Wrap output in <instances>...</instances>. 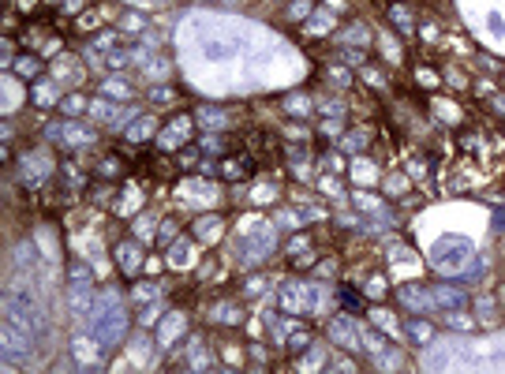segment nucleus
Returning a JSON list of instances; mask_svg holds the SVG:
<instances>
[{"instance_id": "nucleus-25", "label": "nucleus", "mask_w": 505, "mask_h": 374, "mask_svg": "<svg viewBox=\"0 0 505 374\" xmlns=\"http://www.w3.org/2000/svg\"><path fill=\"white\" fill-rule=\"evenodd\" d=\"M289 12H292V19H300V15H307V12H311V4H292Z\"/></svg>"}, {"instance_id": "nucleus-18", "label": "nucleus", "mask_w": 505, "mask_h": 374, "mask_svg": "<svg viewBox=\"0 0 505 374\" xmlns=\"http://www.w3.org/2000/svg\"><path fill=\"white\" fill-rule=\"evenodd\" d=\"M34 102H38V105H53V102H57V94H53V86L38 83V94H34Z\"/></svg>"}, {"instance_id": "nucleus-9", "label": "nucleus", "mask_w": 505, "mask_h": 374, "mask_svg": "<svg viewBox=\"0 0 505 374\" xmlns=\"http://www.w3.org/2000/svg\"><path fill=\"white\" fill-rule=\"evenodd\" d=\"M434 303L442 307V311H457V307H464V292L460 289H434Z\"/></svg>"}, {"instance_id": "nucleus-6", "label": "nucleus", "mask_w": 505, "mask_h": 374, "mask_svg": "<svg viewBox=\"0 0 505 374\" xmlns=\"http://www.w3.org/2000/svg\"><path fill=\"white\" fill-rule=\"evenodd\" d=\"M431 300H434V296L423 292L420 284H404V289H401V303L412 307V311H427V307H431Z\"/></svg>"}, {"instance_id": "nucleus-20", "label": "nucleus", "mask_w": 505, "mask_h": 374, "mask_svg": "<svg viewBox=\"0 0 505 374\" xmlns=\"http://www.w3.org/2000/svg\"><path fill=\"white\" fill-rule=\"evenodd\" d=\"M127 60H131L127 53H116V49H113V53H109V60H105V64H109V68H124Z\"/></svg>"}, {"instance_id": "nucleus-2", "label": "nucleus", "mask_w": 505, "mask_h": 374, "mask_svg": "<svg viewBox=\"0 0 505 374\" xmlns=\"http://www.w3.org/2000/svg\"><path fill=\"white\" fill-rule=\"evenodd\" d=\"M471 240H464V236H442L434 244V266L442 270V273H457V270H464L468 266V258H471Z\"/></svg>"}, {"instance_id": "nucleus-4", "label": "nucleus", "mask_w": 505, "mask_h": 374, "mask_svg": "<svg viewBox=\"0 0 505 374\" xmlns=\"http://www.w3.org/2000/svg\"><path fill=\"white\" fill-rule=\"evenodd\" d=\"M23 176H27V187H38L41 180H49L53 176V158H49V150H34V153H27L23 158Z\"/></svg>"}, {"instance_id": "nucleus-23", "label": "nucleus", "mask_w": 505, "mask_h": 374, "mask_svg": "<svg viewBox=\"0 0 505 374\" xmlns=\"http://www.w3.org/2000/svg\"><path fill=\"white\" fill-rule=\"evenodd\" d=\"M307 340H311L307 333H292V337H289V348H292V352H296V348H307Z\"/></svg>"}, {"instance_id": "nucleus-14", "label": "nucleus", "mask_w": 505, "mask_h": 374, "mask_svg": "<svg viewBox=\"0 0 505 374\" xmlns=\"http://www.w3.org/2000/svg\"><path fill=\"white\" fill-rule=\"evenodd\" d=\"M199 124H202V127H221V124H225V113H217V109H202V113H199Z\"/></svg>"}, {"instance_id": "nucleus-8", "label": "nucleus", "mask_w": 505, "mask_h": 374, "mask_svg": "<svg viewBox=\"0 0 505 374\" xmlns=\"http://www.w3.org/2000/svg\"><path fill=\"white\" fill-rule=\"evenodd\" d=\"M329 337H333L337 340V345H345V348H359V337L352 333V326H348V318H337V322L333 326H329Z\"/></svg>"}, {"instance_id": "nucleus-13", "label": "nucleus", "mask_w": 505, "mask_h": 374, "mask_svg": "<svg viewBox=\"0 0 505 374\" xmlns=\"http://www.w3.org/2000/svg\"><path fill=\"white\" fill-rule=\"evenodd\" d=\"M389 19L404 30V34L412 30V15H408V8H404V4H393V8H389Z\"/></svg>"}, {"instance_id": "nucleus-24", "label": "nucleus", "mask_w": 505, "mask_h": 374, "mask_svg": "<svg viewBox=\"0 0 505 374\" xmlns=\"http://www.w3.org/2000/svg\"><path fill=\"white\" fill-rule=\"evenodd\" d=\"M150 97H153V102H169V97H172V90H169V86H158V90H153Z\"/></svg>"}, {"instance_id": "nucleus-19", "label": "nucleus", "mask_w": 505, "mask_h": 374, "mask_svg": "<svg viewBox=\"0 0 505 374\" xmlns=\"http://www.w3.org/2000/svg\"><path fill=\"white\" fill-rule=\"evenodd\" d=\"M169 262H172V266H184V262H188V247L177 244V247L169 251Z\"/></svg>"}, {"instance_id": "nucleus-12", "label": "nucleus", "mask_w": 505, "mask_h": 374, "mask_svg": "<svg viewBox=\"0 0 505 374\" xmlns=\"http://www.w3.org/2000/svg\"><path fill=\"white\" fill-rule=\"evenodd\" d=\"M408 337L415 340V345H427V340L434 337V329L427 326V322H415V318H412V322H408Z\"/></svg>"}, {"instance_id": "nucleus-7", "label": "nucleus", "mask_w": 505, "mask_h": 374, "mask_svg": "<svg viewBox=\"0 0 505 374\" xmlns=\"http://www.w3.org/2000/svg\"><path fill=\"white\" fill-rule=\"evenodd\" d=\"M188 139H191L188 116H180V124H172V127L161 131V146H180V142H188Z\"/></svg>"}, {"instance_id": "nucleus-5", "label": "nucleus", "mask_w": 505, "mask_h": 374, "mask_svg": "<svg viewBox=\"0 0 505 374\" xmlns=\"http://www.w3.org/2000/svg\"><path fill=\"white\" fill-rule=\"evenodd\" d=\"M236 251H240V258H244V262H258L262 255H270V251H273V236H270V228H266V233H255V236L240 240Z\"/></svg>"}, {"instance_id": "nucleus-21", "label": "nucleus", "mask_w": 505, "mask_h": 374, "mask_svg": "<svg viewBox=\"0 0 505 374\" xmlns=\"http://www.w3.org/2000/svg\"><path fill=\"white\" fill-rule=\"evenodd\" d=\"M83 109H86L83 97H68V102H64V113H83Z\"/></svg>"}, {"instance_id": "nucleus-27", "label": "nucleus", "mask_w": 505, "mask_h": 374, "mask_svg": "<svg viewBox=\"0 0 505 374\" xmlns=\"http://www.w3.org/2000/svg\"><path fill=\"white\" fill-rule=\"evenodd\" d=\"M127 4H135V8H158V4H165V0H127Z\"/></svg>"}, {"instance_id": "nucleus-26", "label": "nucleus", "mask_w": 505, "mask_h": 374, "mask_svg": "<svg viewBox=\"0 0 505 374\" xmlns=\"http://www.w3.org/2000/svg\"><path fill=\"white\" fill-rule=\"evenodd\" d=\"M124 27H127V34H139V27H142V23H139L135 15H127V19H124Z\"/></svg>"}, {"instance_id": "nucleus-1", "label": "nucleus", "mask_w": 505, "mask_h": 374, "mask_svg": "<svg viewBox=\"0 0 505 374\" xmlns=\"http://www.w3.org/2000/svg\"><path fill=\"white\" fill-rule=\"evenodd\" d=\"M90 333L102 348H116L127 333V311H124V300L116 292H105L102 300L94 303L90 311Z\"/></svg>"}, {"instance_id": "nucleus-17", "label": "nucleus", "mask_w": 505, "mask_h": 374, "mask_svg": "<svg viewBox=\"0 0 505 374\" xmlns=\"http://www.w3.org/2000/svg\"><path fill=\"white\" fill-rule=\"evenodd\" d=\"M329 27H333V15H314L311 34H329Z\"/></svg>"}, {"instance_id": "nucleus-10", "label": "nucleus", "mask_w": 505, "mask_h": 374, "mask_svg": "<svg viewBox=\"0 0 505 374\" xmlns=\"http://www.w3.org/2000/svg\"><path fill=\"white\" fill-rule=\"evenodd\" d=\"M116 258L120 262H124V273H139V251L135 247H131V244H124V247H116Z\"/></svg>"}, {"instance_id": "nucleus-22", "label": "nucleus", "mask_w": 505, "mask_h": 374, "mask_svg": "<svg viewBox=\"0 0 505 374\" xmlns=\"http://www.w3.org/2000/svg\"><path fill=\"white\" fill-rule=\"evenodd\" d=\"M341 300H345V307H348V311H364V303H359V296H352V292H345V296H341Z\"/></svg>"}, {"instance_id": "nucleus-28", "label": "nucleus", "mask_w": 505, "mask_h": 374, "mask_svg": "<svg viewBox=\"0 0 505 374\" xmlns=\"http://www.w3.org/2000/svg\"><path fill=\"white\" fill-rule=\"evenodd\" d=\"M83 4H86V0H68V4H64V12H79Z\"/></svg>"}, {"instance_id": "nucleus-29", "label": "nucleus", "mask_w": 505, "mask_h": 374, "mask_svg": "<svg viewBox=\"0 0 505 374\" xmlns=\"http://www.w3.org/2000/svg\"><path fill=\"white\" fill-rule=\"evenodd\" d=\"M49 4H60V0H49Z\"/></svg>"}, {"instance_id": "nucleus-15", "label": "nucleus", "mask_w": 505, "mask_h": 374, "mask_svg": "<svg viewBox=\"0 0 505 374\" xmlns=\"http://www.w3.org/2000/svg\"><path fill=\"white\" fill-rule=\"evenodd\" d=\"M15 68H19V75H38V71H41V64H38L34 57H27V53H23V57H19V64H15Z\"/></svg>"}, {"instance_id": "nucleus-3", "label": "nucleus", "mask_w": 505, "mask_h": 374, "mask_svg": "<svg viewBox=\"0 0 505 374\" xmlns=\"http://www.w3.org/2000/svg\"><path fill=\"white\" fill-rule=\"evenodd\" d=\"M217 30H221V27H210V34L202 38V57H206V60H214V64H221V60H233V57H236L240 41L221 38Z\"/></svg>"}, {"instance_id": "nucleus-16", "label": "nucleus", "mask_w": 505, "mask_h": 374, "mask_svg": "<svg viewBox=\"0 0 505 374\" xmlns=\"http://www.w3.org/2000/svg\"><path fill=\"white\" fill-rule=\"evenodd\" d=\"M127 135H131V139H150V135H153V124H150V116H146V120H142V124H135V127H127Z\"/></svg>"}, {"instance_id": "nucleus-11", "label": "nucleus", "mask_w": 505, "mask_h": 374, "mask_svg": "<svg viewBox=\"0 0 505 374\" xmlns=\"http://www.w3.org/2000/svg\"><path fill=\"white\" fill-rule=\"evenodd\" d=\"M102 94H105V97H120V102H127V97H131L127 83H120V79H105V83H102Z\"/></svg>"}]
</instances>
